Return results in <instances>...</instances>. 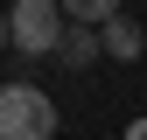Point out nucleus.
Segmentation results:
<instances>
[{
  "label": "nucleus",
  "instance_id": "obj_2",
  "mask_svg": "<svg viewBox=\"0 0 147 140\" xmlns=\"http://www.w3.org/2000/svg\"><path fill=\"white\" fill-rule=\"evenodd\" d=\"M0 140H56V98L35 84H7L0 91Z\"/></svg>",
  "mask_w": 147,
  "mask_h": 140
},
{
  "label": "nucleus",
  "instance_id": "obj_4",
  "mask_svg": "<svg viewBox=\"0 0 147 140\" xmlns=\"http://www.w3.org/2000/svg\"><path fill=\"white\" fill-rule=\"evenodd\" d=\"M98 49H105V35H98V28L70 21V35H63V49H56V63H63V70H84L91 56H98Z\"/></svg>",
  "mask_w": 147,
  "mask_h": 140
},
{
  "label": "nucleus",
  "instance_id": "obj_6",
  "mask_svg": "<svg viewBox=\"0 0 147 140\" xmlns=\"http://www.w3.org/2000/svg\"><path fill=\"white\" fill-rule=\"evenodd\" d=\"M126 140H147V119H133V126H126Z\"/></svg>",
  "mask_w": 147,
  "mask_h": 140
},
{
  "label": "nucleus",
  "instance_id": "obj_1",
  "mask_svg": "<svg viewBox=\"0 0 147 140\" xmlns=\"http://www.w3.org/2000/svg\"><path fill=\"white\" fill-rule=\"evenodd\" d=\"M70 14H63V0H14L7 7V42L21 49V56H56L63 49V28Z\"/></svg>",
  "mask_w": 147,
  "mask_h": 140
},
{
  "label": "nucleus",
  "instance_id": "obj_5",
  "mask_svg": "<svg viewBox=\"0 0 147 140\" xmlns=\"http://www.w3.org/2000/svg\"><path fill=\"white\" fill-rule=\"evenodd\" d=\"M63 14H70V21H84V28H105V21L119 14V0H63Z\"/></svg>",
  "mask_w": 147,
  "mask_h": 140
},
{
  "label": "nucleus",
  "instance_id": "obj_3",
  "mask_svg": "<svg viewBox=\"0 0 147 140\" xmlns=\"http://www.w3.org/2000/svg\"><path fill=\"white\" fill-rule=\"evenodd\" d=\"M98 35H105V56H112V63H133L140 49H147V35H140V21H126V14H112V21H105Z\"/></svg>",
  "mask_w": 147,
  "mask_h": 140
}]
</instances>
